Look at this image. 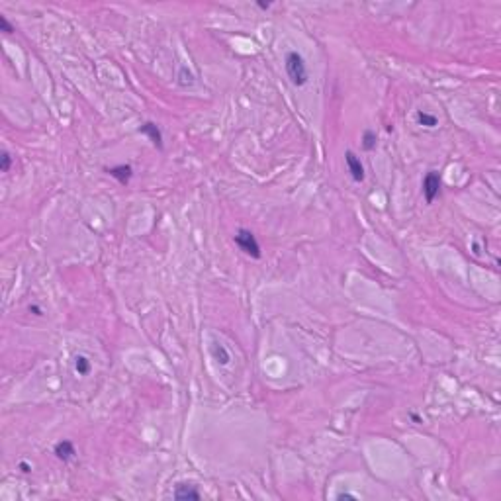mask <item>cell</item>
<instances>
[{
    "label": "cell",
    "instance_id": "1",
    "mask_svg": "<svg viewBox=\"0 0 501 501\" xmlns=\"http://www.w3.org/2000/svg\"><path fill=\"white\" fill-rule=\"evenodd\" d=\"M284 69H286V75L290 82L294 86H305L307 80H309V73H307V65H305V59L301 57V53L298 51H288L286 57H284Z\"/></svg>",
    "mask_w": 501,
    "mask_h": 501
},
{
    "label": "cell",
    "instance_id": "2",
    "mask_svg": "<svg viewBox=\"0 0 501 501\" xmlns=\"http://www.w3.org/2000/svg\"><path fill=\"white\" fill-rule=\"evenodd\" d=\"M235 245L239 247L245 255H249L251 259H261L262 255L261 243L257 241L255 233L251 229H245V227L237 229V233H235Z\"/></svg>",
    "mask_w": 501,
    "mask_h": 501
},
{
    "label": "cell",
    "instance_id": "3",
    "mask_svg": "<svg viewBox=\"0 0 501 501\" xmlns=\"http://www.w3.org/2000/svg\"><path fill=\"white\" fill-rule=\"evenodd\" d=\"M441 188H442L441 175H439L437 171H429V173L425 175V179H423V196H425L427 204H433V202H435V198L441 194Z\"/></svg>",
    "mask_w": 501,
    "mask_h": 501
},
{
    "label": "cell",
    "instance_id": "4",
    "mask_svg": "<svg viewBox=\"0 0 501 501\" xmlns=\"http://www.w3.org/2000/svg\"><path fill=\"white\" fill-rule=\"evenodd\" d=\"M345 162H347V169H349V175L355 182H362L364 181V164L361 162V159L357 157L355 151H347L345 153Z\"/></svg>",
    "mask_w": 501,
    "mask_h": 501
},
{
    "label": "cell",
    "instance_id": "5",
    "mask_svg": "<svg viewBox=\"0 0 501 501\" xmlns=\"http://www.w3.org/2000/svg\"><path fill=\"white\" fill-rule=\"evenodd\" d=\"M106 173H108L112 179H116L121 186H127V184L131 182V179H133V169H131V164H116V166H112V169H106Z\"/></svg>",
    "mask_w": 501,
    "mask_h": 501
},
{
    "label": "cell",
    "instance_id": "6",
    "mask_svg": "<svg viewBox=\"0 0 501 501\" xmlns=\"http://www.w3.org/2000/svg\"><path fill=\"white\" fill-rule=\"evenodd\" d=\"M139 133L147 135L149 141H151L157 149H162V131H160V127L155 123V121H145V123L139 127Z\"/></svg>",
    "mask_w": 501,
    "mask_h": 501
},
{
    "label": "cell",
    "instance_id": "7",
    "mask_svg": "<svg viewBox=\"0 0 501 501\" xmlns=\"http://www.w3.org/2000/svg\"><path fill=\"white\" fill-rule=\"evenodd\" d=\"M173 495L175 499H200V491L194 483H179Z\"/></svg>",
    "mask_w": 501,
    "mask_h": 501
},
{
    "label": "cell",
    "instance_id": "8",
    "mask_svg": "<svg viewBox=\"0 0 501 501\" xmlns=\"http://www.w3.org/2000/svg\"><path fill=\"white\" fill-rule=\"evenodd\" d=\"M53 452H55V456L63 462H69L75 458V454H77V450H75V444L71 441H59L55 444V448H53Z\"/></svg>",
    "mask_w": 501,
    "mask_h": 501
},
{
    "label": "cell",
    "instance_id": "9",
    "mask_svg": "<svg viewBox=\"0 0 501 501\" xmlns=\"http://www.w3.org/2000/svg\"><path fill=\"white\" fill-rule=\"evenodd\" d=\"M212 357H214V361L218 362V364H221V366H227L229 361H231L229 351H227L223 345H220V343H214V345H212Z\"/></svg>",
    "mask_w": 501,
    "mask_h": 501
},
{
    "label": "cell",
    "instance_id": "10",
    "mask_svg": "<svg viewBox=\"0 0 501 501\" xmlns=\"http://www.w3.org/2000/svg\"><path fill=\"white\" fill-rule=\"evenodd\" d=\"M415 120H417V123H419L421 127H437V125H439L437 116H433V114H429V112H423V110H419V112L415 114Z\"/></svg>",
    "mask_w": 501,
    "mask_h": 501
},
{
    "label": "cell",
    "instance_id": "11",
    "mask_svg": "<svg viewBox=\"0 0 501 501\" xmlns=\"http://www.w3.org/2000/svg\"><path fill=\"white\" fill-rule=\"evenodd\" d=\"M376 143H378L376 131L366 129V131L362 133V149H364V151H374V149H376Z\"/></svg>",
    "mask_w": 501,
    "mask_h": 501
},
{
    "label": "cell",
    "instance_id": "12",
    "mask_svg": "<svg viewBox=\"0 0 501 501\" xmlns=\"http://www.w3.org/2000/svg\"><path fill=\"white\" fill-rule=\"evenodd\" d=\"M90 368H92V364L88 361V357L79 355V357L75 359V370L79 372V376H86V374L90 372Z\"/></svg>",
    "mask_w": 501,
    "mask_h": 501
},
{
    "label": "cell",
    "instance_id": "13",
    "mask_svg": "<svg viewBox=\"0 0 501 501\" xmlns=\"http://www.w3.org/2000/svg\"><path fill=\"white\" fill-rule=\"evenodd\" d=\"M2 162H0V171L2 173H8L10 171V166H12V157H10V153L8 151H2Z\"/></svg>",
    "mask_w": 501,
    "mask_h": 501
},
{
    "label": "cell",
    "instance_id": "14",
    "mask_svg": "<svg viewBox=\"0 0 501 501\" xmlns=\"http://www.w3.org/2000/svg\"><path fill=\"white\" fill-rule=\"evenodd\" d=\"M0 28H2V32H4L6 36H10V34H14V32H16V28L8 22L6 16H2V14H0Z\"/></svg>",
    "mask_w": 501,
    "mask_h": 501
},
{
    "label": "cell",
    "instance_id": "15",
    "mask_svg": "<svg viewBox=\"0 0 501 501\" xmlns=\"http://www.w3.org/2000/svg\"><path fill=\"white\" fill-rule=\"evenodd\" d=\"M30 311H32L34 315H41V313H43V309H41L38 303H32V305H30Z\"/></svg>",
    "mask_w": 501,
    "mask_h": 501
},
{
    "label": "cell",
    "instance_id": "16",
    "mask_svg": "<svg viewBox=\"0 0 501 501\" xmlns=\"http://www.w3.org/2000/svg\"><path fill=\"white\" fill-rule=\"evenodd\" d=\"M20 470L24 474H30V472H32V466H30L28 462H20Z\"/></svg>",
    "mask_w": 501,
    "mask_h": 501
},
{
    "label": "cell",
    "instance_id": "17",
    "mask_svg": "<svg viewBox=\"0 0 501 501\" xmlns=\"http://www.w3.org/2000/svg\"><path fill=\"white\" fill-rule=\"evenodd\" d=\"M257 6H259L261 10H268V8L272 6V2H262V0H259V2H257Z\"/></svg>",
    "mask_w": 501,
    "mask_h": 501
},
{
    "label": "cell",
    "instance_id": "18",
    "mask_svg": "<svg viewBox=\"0 0 501 501\" xmlns=\"http://www.w3.org/2000/svg\"><path fill=\"white\" fill-rule=\"evenodd\" d=\"M337 499H357V495H353V493H339Z\"/></svg>",
    "mask_w": 501,
    "mask_h": 501
}]
</instances>
